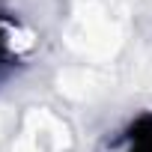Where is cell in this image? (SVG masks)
Masks as SVG:
<instances>
[{
    "label": "cell",
    "instance_id": "1",
    "mask_svg": "<svg viewBox=\"0 0 152 152\" xmlns=\"http://www.w3.org/2000/svg\"><path fill=\"white\" fill-rule=\"evenodd\" d=\"M125 152H152V116L140 119L128 131V149Z\"/></svg>",
    "mask_w": 152,
    "mask_h": 152
},
{
    "label": "cell",
    "instance_id": "2",
    "mask_svg": "<svg viewBox=\"0 0 152 152\" xmlns=\"http://www.w3.org/2000/svg\"><path fill=\"white\" fill-rule=\"evenodd\" d=\"M3 54H6V36H3V27H0V66H3Z\"/></svg>",
    "mask_w": 152,
    "mask_h": 152
}]
</instances>
